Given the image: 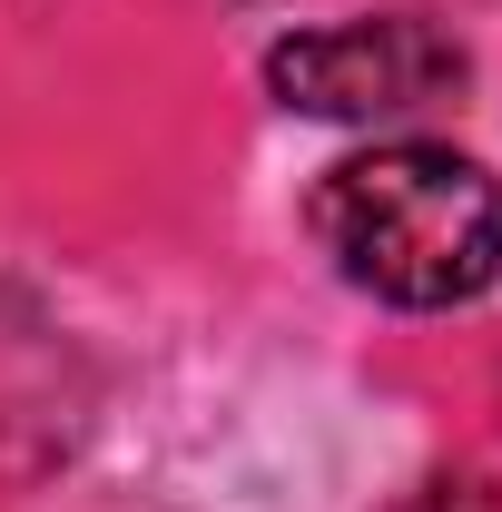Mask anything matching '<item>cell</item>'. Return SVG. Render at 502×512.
Masks as SVG:
<instances>
[{"mask_svg":"<svg viewBox=\"0 0 502 512\" xmlns=\"http://www.w3.org/2000/svg\"><path fill=\"white\" fill-rule=\"evenodd\" d=\"M394 512H502L493 483H473V473H443V483H414Z\"/></svg>","mask_w":502,"mask_h":512,"instance_id":"obj_3","label":"cell"},{"mask_svg":"<svg viewBox=\"0 0 502 512\" xmlns=\"http://www.w3.org/2000/svg\"><path fill=\"white\" fill-rule=\"evenodd\" d=\"M306 227L355 296L443 316L502 276V168L453 138H375L306 188Z\"/></svg>","mask_w":502,"mask_h":512,"instance_id":"obj_1","label":"cell"},{"mask_svg":"<svg viewBox=\"0 0 502 512\" xmlns=\"http://www.w3.org/2000/svg\"><path fill=\"white\" fill-rule=\"evenodd\" d=\"M463 40L443 20H414V10H375V20H325V30H296L266 50V99L296 109V119H424L443 99H463Z\"/></svg>","mask_w":502,"mask_h":512,"instance_id":"obj_2","label":"cell"}]
</instances>
